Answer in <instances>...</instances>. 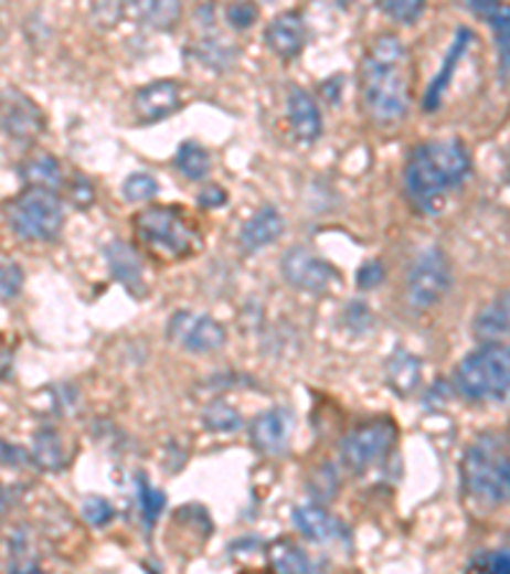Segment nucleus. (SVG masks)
<instances>
[{
    "mask_svg": "<svg viewBox=\"0 0 510 574\" xmlns=\"http://www.w3.org/2000/svg\"><path fill=\"white\" fill-rule=\"evenodd\" d=\"M31 457L41 467V470H56L64 465V447L60 434L52 429H44L36 434L34 447H31Z\"/></svg>",
    "mask_w": 510,
    "mask_h": 574,
    "instance_id": "a878e982",
    "label": "nucleus"
},
{
    "mask_svg": "<svg viewBox=\"0 0 510 574\" xmlns=\"http://www.w3.org/2000/svg\"><path fill=\"white\" fill-rule=\"evenodd\" d=\"M360 93L365 110L381 123L406 118L411 108V54L393 31L370 41L360 64Z\"/></svg>",
    "mask_w": 510,
    "mask_h": 574,
    "instance_id": "f257e3e1",
    "label": "nucleus"
},
{
    "mask_svg": "<svg viewBox=\"0 0 510 574\" xmlns=\"http://www.w3.org/2000/svg\"><path fill=\"white\" fill-rule=\"evenodd\" d=\"M268 567L274 574H311V560L294 541H276L268 549Z\"/></svg>",
    "mask_w": 510,
    "mask_h": 574,
    "instance_id": "b1692460",
    "label": "nucleus"
},
{
    "mask_svg": "<svg viewBox=\"0 0 510 574\" xmlns=\"http://www.w3.org/2000/svg\"><path fill=\"white\" fill-rule=\"evenodd\" d=\"M286 118H289L294 136L301 144H315L322 136V110H319V103L309 89L299 85L289 87V93H286Z\"/></svg>",
    "mask_w": 510,
    "mask_h": 574,
    "instance_id": "ddd939ff",
    "label": "nucleus"
},
{
    "mask_svg": "<svg viewBox=\"0 0 510 574\" xmlns=\"http://www.w3.org/2000/svg\"><path fill=\"white\" fill-rule=\"evenodd\" d=\"M451 264L447 253L437 245L424 248L418 256L411 261L406 274V297L408 305L414 309H432L444 301V297L451 291Z\"/></svg>",
    "mask_w": 510,
    "mask_h": 574,
    "instance_id": "0eeeda50",
    "label": "nucleus"
},
{
    "mask_svg": "<svg viewBox=\"0 0 510 574\" xmlns=\"http://www.w3.org/2000/svg\"><path fill=\"white\" fill-rule=\"evenodd\" d=\"M472 327L477 338L482 340H510V289L498 294L496 299H490L488 305L477 311Z\"/></svg>",
    "mask_w": 510,
    "mask_h": 574,
    "instance_id": "aec40b11",
    "label": "nucleus"
},
{
    "mask_svg": "<svg viewBox=\"0 0 510 574\" xmlns=\"http://www.w3.org/2000/svg\"><path fill=\"white\" fill-rule=\"evenodd\" d=\"M182 105V85L177 79H156L138 87L134 95V113L141 126L169 118Z\"/></svg>",
    "mask_w": 510,
    "mask_h": 574,
    "instance_id": "9b49d317",
    "label": "nucleus"
},
{
    "mask_svg": "<svg viewBox=\"0 0 510 574\" xmlns=\"http://www.w3.org/2000/svg\"><path fill=\"white\" fill-rule=\"evenodd\" d=\"M113 506L100 496L87 498L85 503H82V519H85L89 527H105V523L113 521Z\"/></svg>",
    "mask_w": 510,
    "mask_h": 574,
    "instance_id": "72a5a7b5",
    "label": "nucleus"
},
{
    "mask_svg": "<svg viewBox=\"0 0 510 574\" xmlns=\"http://www.w3.org/2000/svg\"><path fill=\"white\" fill-rule=\"evenodd\" d=\"M467 11L490 26L498 49V75L508 79L510 77V6L496 3V0H470V3H467Z\"/></svg>",
    "mask_w": 510,
    "mask_h": 574,
    "instance_id": "2eb2a0df",
    "label": "nucleus"
},
{
    "mask_svg": "<svg viewBox=\"0 0 510 574\" xmlns=\"http://www.w3.org/2000/svg\"><path fill=\"white\" fill-rule=\"evenodd\" d=\"M138 15L151 26L167 29L179 19V6L177 3H141L138 6Z\"/></svg>",
    "mask_w": 510,
    "mask_h": 574,
    "instance_id": "2f4dec72",
    "label": "nucleus"
},
{
    "mask_svg": "<svg viewBox=\"0 0 510 574\" xmlns=\"http://www.w3.org/2000/svg\"><path fill=\"white\" fill-rule=\"evenodd\" d=\"M385 375H389L393 391L401 393V396H411L422 385V363L411 352L396 350L385 363Z\"/></svg>",
    "mask_w": 510,
    "mask_h": 574,
    "instance_id": "4be33fe9",
    "label": "nucleus"
},
{
    "mask_svg": "<svg viewBox=\"0 0 510 574\" xmlns=\"http://www.w3.org/2000/svg\"><path fill=\"white\" fill-rule=\"evenodd\" d=\"M457 389L463 396L485 404H510V344H488L457 365Z\"/></svg>",
    "mask_w": 510,
    "mask_h": 574,
    "instance_id": "39448f33",
    "label": "nucleus"
},
{
    "mask_svg": "<svg viewBox=\"0 0 510 574\" xmlns=\"http://www.w3.org/2000/svg\"><path fill=\"white\" fill-rule=\"evenodd\" d=\"M385 278V270H383V264H378V261H368V264H363L358 268V276H355V281H358V286L363 291H370V289H375L378 284H381Z\"/></svg>",
    "mask_w": 510,
    "mask_h": 574,
    "instance_id": "e433bc0d",
    "label": "nucleus"
},
{
    "mask_svg": "<svg viewBox=\"0 0 510 574\" xmlns=\"http://www.w3.org/2000/svg\"><path fill=\"white\" fill-rule=\"evenodd\" d=\"M266 44L281 60H296L307 46V23L299 11H284L266 26Z\"/></svg>",
    "mask_w": 510,
    "mask_h": 574,
    "instance_id": "4468645a",
    "label": "nucleus"
},
{
    "mask_svg": "<svg viewBox=\"0 0 510 574\" xmlns=\"http://www.w3.org/2000/svg\"><path fill=\"white\" fill-rule=\"evenodd\" d=\"M281 274L294 289L304 294H327L340 284V274L325 258H317L307 248H289L281 258Z\"/></svg>",
    "mask_w": 510,
    "mask_h": 574,
    "instance_id": "9d476101",
    "label": "nucleus"
},
{
    "mask_svg": "<svg viewBox=\"0 0 510 574\" xmlns=\"http://www.w3.org/2000/svg\"><path fill=\"white\" fill-rule=\"evenodd\" d=\"M472 171L470 151L457 138L426 141L408 153L403 167V187L411 204L424 215H437L444 196L465 184Z\"/></svg>",
    "mask_w": 510,
    "mask_h": 574,
    "instance_id": "f03ea898",
    "label": "nucleus"
},
{
    "mask_svg": "<svg viewBox=\"0 0 510 574\" xmlns=\"http://www.w3.org/2000/svg\"><path fill=\"white\" fill-rule=\"evenodd\" d=\"M105 261H108L110 276L115 281H120L126 286L128 294L134 297H144L146 294V281H144V268L141 261H138L134 245L126 241H113L105 245Z\"/></svg>",
    "mask_w": 510,
    "mask_h": 574,
    "instance_id": "f3484780",
    "label": "nucleus"
},
{
    "mask_svg": "<svg viewBox=\"0 0 510 574\" xmlns=\"http://www.w3.org/2000/svg\"><path fill=\"white\" fill-rule=\"evenodd\" d=\"M225 15H227L230 26L237 31H245L253 26L255 19H258V8H255L253 3H233V6H227Z\"/></svg>",
    "mask_w": 510,
    "mask_h": 574,
    "instance_id": "c9c22d12",
    "label": "nucleus"
},
{
    "mask_svg": "<svg viewBox=\"0 0 510 574\" xmlns=\"http://www.w3.org/2000/svg\"><path fill=\"white\" fill-rule=\"evenodd\" d=\"M3 128L15 141H34L44 130V113L36 108V103L19 89H3Z\"/></svg>",
    "mask_w": 510,
    "mask_h": 574,
    "instance_id": "f8f14e48",
    "label": "nucleus"
},
{
    "mask_svg": "<svg viewBox=\"0 0 510 574\" xmlns=\"http://www.w3.org/2000/svg\"><path fill=\"white\" fill-rule=\"evenodd\" d=\"M156 192H159V182L151 174H130L123 182V196L128 202H146L156 196Z\"/></svg>",
    "mask_w": 510,
    "mask_h": 574,
    "instance_id": "7c9ffc66",
    "label": "nucleus"
},
{
    "mask_svg": "<svg viewBox=\"0 0 510 574\" xmlns=\"http://www.w3.org/2000/svg\"><path fill=\"white\" fill-rule=\"evenodd\" d=\"M138 243L167 261H182L202 248L196 220L182 204H153L134 215Z\"/></svg>",
    "mask_w": 510,
    "mask_h": 574,
    "instance_id": "7ed1b4c3",
    "label": "nucleus"
},
{
    "mask_svg": "<svg viewBox=\"0 0 510 574\" xmlns=\"http://www.w3.org/2000/svg\"><path fill=\"white\" fill-rule=\"evenodd\" d=\"M284 230H286V223H284L281 212H278L276 208H270V204H266V208H261L253 217L245 220V225L241 230V248L245 253H255V251L266 248V245L276 243L278 237L284 235Z\"/></svg>",
    "mask_w": 510,
    "mask_h": 574,
    "instance_id": "a211bd4d",
    "label": "nucleus"
},
{
    "mask_svg": "<svg viewBox=\"0 0 510 574\" xmlns=\"http://www.w3.org/2000/svg\"><path fill=\"white\" fill-rule=\"evenodd\" d=\"M138 503H141L146 527H151V523H156V519H159L163 506H167V496H163L161 490H156L144 475H138Z\"/></svg>",
    "mask_w": 510,
    "mask_h": 574,
    "instance_id": "c85d7f7f",
    "label": "nucleus"
},
{
    "mask_svg": "<svg viewBox=\"0 0 510 574\" xmlns=\"http://www.w3.org/2000/svg\"><path fill=\"white\" fill-rule=\"evenodd\" d=\"M291 434V414L286 408H268L261 416H255L251 424V442L263 455L284 453L286 442Z\"/></svg>",
    "mask_w": 510,
    "mask_h": 574,
    "instance_id": "dca6fc26",
    "label": "nucleus"
},
{
    "mask_svg": "<svg viewBox=\"0 0 510 574\" xmlns=\"http://www.w3.org/2000/svg\"><path fill=\"white\" fill-rule=\"evenodd\" d=\"M174 167H177L179 174L189 179V182H200V179L210 174L212 159H210V153H208V149H204V146H200L196 141H184L177 149Z\"/></svg>",
    "mask_w": 510,
    "mask_h": 574,
    "instance_id": "393cba45",
    "label": "nucleus"
},
{
    "mask_svg": "<svg viewBox=\"0 0 510 574\" xmlns=\"http://www.w3.org/2000/svg\"><path fill=\"white\" fill-rule=\"evenodd\" d=\"M167 338L187 352H194V355H210V352H217L225 344L227 334L217 319L196 315V311L189 309H179L169 317Z\"/></svg>",
    "mask_w": 510,
    "mask_h": 574,
    "instance_id": "1a4fd4ad",
    "label": "nucleus"
},
{
    "mask_svg": "<svg viewBox=\"0 0 510 574\" xmlns=\"http://www.w3.org/2000/svg\"><path fill=\"white\" fill-rule=\"evenodd\" d=\"M294 527L317 544H327V541H337L342 536V523L334 515H329L322 506L315 503L294 508Z\"/></svg>",
    "mask_w": 510,
    "mask_h": 574,
    "instance_id": "412c9836",
    "label": "nucleus"
},
{
    "mask_svg": "<svg viewBox=\"0 0 510 574\" xmlns=\"http://www.w3.org/2000/svg\"><path fill=\"white\" fill-rule=\"evenodd\" d=\"M196 202H200V208H208V210L222 208V204L227 202V192L222 190L220 184H210V187H204V190L200 192V196H196Z\"/></svg>",
    "mask_w": 510,
    "mask_h": 574,
    "instance_id": "58836bf2",
    "label": "nucleus"
},
{
    "mask_svg": "<svg viewBox=\"0 0 510 574\" xmlns=\"http://www.w3.org/2000/svg\"><path fill=\"white\" fill-rule=\"evenodd\" d=\"M396 445V424L389 419L368 422L352 429L340 445V459L350 472L363 475L368 467L381 463Z\"/></svg>",
    "mask_w": 510,
    "mask_h": 574,
    "instance_id": "6e6552de",
    "label": "nucleus"
},
{
    "mask_svg": "<svg viewBox=\"0 0 510 574\" xmlns=\"http://www.w3.org/2000/svg\"><path fill=\"white\" fill-rule=\"evenodd\" d=\"M465 574H510V552L508 549H490V552H477L467 562Z\"/></svg>",
    "mask_w": 510,
    "mask_h": 574,
    "instance_id": "bb28decb",
    "label": "nucleus"
},
{
    "mask_svg": "<svg viewBox=\"0 0 510 574\" xmlns=\"http://www.w3.org/2000/svg\"><path fill=\"white\" fill-rule=\"evenodd\" d=\"M6 220L21 241L46 243L62 233L64 204L54 190L26 187L6 204Z\"/></svg>",
    "mask_w": 510,
    "mask_h": 574,
    "instance_id": "423d86ee",
    "label": "nucleus"
},
{
    "mask_svg": "<svg viewBox=\"0 0 510 574\" xmlns=\"http://www.w3.org/2000/svg\"><path fill=\"white\" fill-rule=\"evenodd\" d=\"M378 8H381L385 15H391L393 21L403 23V26H414L426 11L422 0H383V3H378Z\"/></svg>",
    "mask_w": 510,
    "mask_h": 574,
    "instance_id": "c756f323",
    "label": "nucleus"
},
{
    "mask_svg": "<svg viewBox=\"0 0 510 574\" xmlns=\"http://www.w3.org/2000/svg\"><path fill=\"white\" fill-rule=\"evenodd\" d=\"M465 490L482 506L510 503V457L496 437L485 434L467 447L463 459Z\"/></svg>",
    "mask_w": 510,
    "mask_h": 574,
    "instance_id": "20e7f679",
    "label": "nucleus"
},
{
    "mask_svg": "<svg viewBox=\"0 0 510 574\" xmlns=\"http://www.w3.org/2000/svg\"><path fill=\"white\" fill-rule=\"evenodd\" d=\"M204 426L212 432H235L241 426V414L227 401H212L204 412Z\"/></svg>",
    "mask_w": 510,
    "mask_h": 574,
    "instance_id": "cd10ccee",
    "label": "nucleus"
},
{
    "mask_svg": "<svg viewBox=\"0 0 510 574\" xmlns=\"http://www.w3.org/2000/svg\"><path fill=\"white\" fill-rule=\"evenodd\" d=\"M21 179L29 187H41V190H56L62 187V169L60 161L52 153H34L23 161Z\"/></svg>",
    "mask_w": 510,
    "mask_h": 574,
    "instance_id": "5701e85b",
    "label": "nucleus"
},
{
    "mask_svg": "<svg viewBox=\"0 0 510 574\" xmlns=\"http://www.w3.org/2000/svg\"><path fill=\"white\" fill-rule=\"evenodd\" d=\"M23 289V268L15 261L3 258V270H0V297L8 305L19 297Z\"/></svg>",
    "mask_w": 510,
    "mask_h": 574,
    "instance_id": "473e14b6",
    "label": "nucleus"
},
{
    "mask_svg": "<svg viewBox=\"0 0 510 574\" xmlns=\"http://www.w3.org/2000/svg\"><path fill=\"white\" fill-rule=\"evenodd\" d=\"M470 41H472V31L470 29H459L457 34H455V41H451V46H449L447 56H444L439 72H437V75H434V79L429 82V87H426V93H424V110L426 113H434L442 105L444 89L449 87L451 77H455L457 64L463 62V56L467 52V46H470Z\"/></svg>",
    "mask_w": 510,
    "mask_h": 574,
    "instance_id": "6ab92c4d",
    "label": "nucleus"
},
{
    "mask_svg": "<svg viewBox=\"0 0 510 574\" xmlns=\"http://www.w3.org/2000/svg\"><path fill=\"white\" fill-rule=\"evenodd\" d=\"M11 552H13V556H11V564H8V574H44V570L39 567L34 556H29L21 539H15Z\"/></svg>",
    "mask_w": 510,
    "mask_h": 574,
    "instance_id": "f704fd0d",
    "label": "nucleus"
},
{
    "mask_svg": "<svg viewBox=\"0 0 510 574\" xmlns=\"http://www.w3.org/2000/svg\"><path fill=\"white\" fill-rule=\"evenodd\" d=\"M70 194H72V202L77 204L79 210H87L89 204L95 202V187L85 177H74V182L70 187Z\"/></svg>",
    "mask_w": 510,
    "mask_h": 574,
    "instance_id": "4c0bfd02",
    "label": "nucleus"
}]
</instances>
